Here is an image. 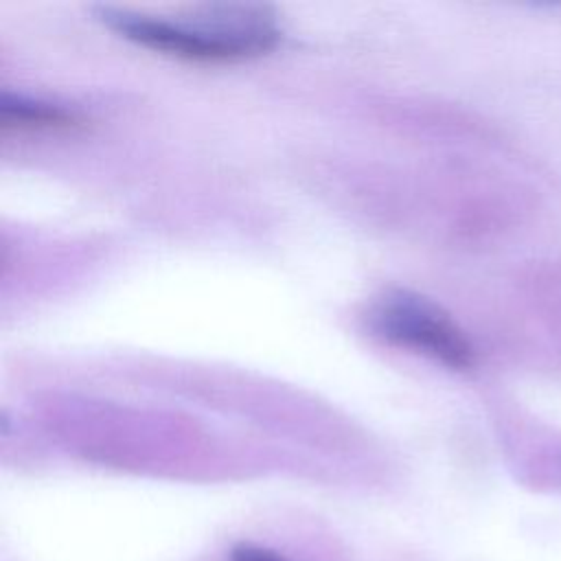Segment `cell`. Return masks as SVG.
Returning a JSON list of instances; mask_svg holds the SVG:
<instances>
[{
	"label": "cell",
	"mask_w": 561,
	"mask_h": 561,
	"mask_svg": "<svg viewBox=\"0 0 561 561\" xmlns=\"http://www.w3.org/2000/svg\"><path fill=\"white\" fill-rule=\"evenodd\" d=\"M96 15L138 46L195 61L256 57L272 50L280 39L272 9L261 4H213L186 18L101 7Z\"/></svg>",
	"instance_id": "6da1fadb"
},
{
	"label": "cell",
	"mask_w": 561,
	"mask_h": 561,
	"mask_svg": "<svg viewBox=\"0 0 561 561\" xmlns=\"http://www.w3.org/2000/svg\"><path fill=\"white\" fill-rule=\"evenodd\" d=\"M368 322L379 337L449 368L462 370L473 364V348L454 320L432 300L408 289L386 291L370 307Z\"/></svg>",
	"instance_id": "7a4b0ae2"
},
{
	"label": "cell",
	"mask_w": 561,
	"mask_h": 561,
	"mask_svg": "<svg viewBox=\"0 0 561 561\" xmlns=\"http://www.w3.org/2000/svg\"><path fill=\"white\" fill-rule=\"evenodd\" d=\"M0 118L4 127H57L75 121L61 105L9 92L2 94Z\"/></svg>",
	"instance_id": "3957f363"
},
{
	"label": "cell",
	"mask_w": 561,
	"mask_h": 561,
	"mask_svg": "<svg viewBox=\"0 0 561 561\" xmlns=\"http://www.w3.org/2000/svg\"><path fill=\"white\" fill-rule=\"evenodd\" d=\"M230 561H285L274 550H267L256 543H237L230 550Z\"/></svg>",
	"instance_id": "277c9868"
}]
</instances>
